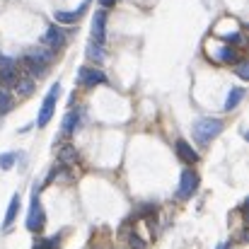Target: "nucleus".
<instances>
[{
    "label": "nucleus",
    "instance_id": "obj_1",
    "mask_svg": "<svg viewBox=\"0 0 249 249\" xmlns=\"http://www.w3.org/2000/svg\"><path fill=\"white\" fill-rule=\"evenodd\" d=\"M53 56H56V53H53L51 49H46V46L32 49V51H27V53H24V58H22V68L27 71V75L39 78V75H44V73L49 71V66H51Z\"/></svg>",
    "mask_w": 249,
    "mask_h": 249
},
{
    "label": "nucleus",
    "instance_id": "obj_2",
    "mask_svg": "<svg viewBox=\"0 0 249 249\" xmlns=\"http://www.w3.org/2000/svg\"><path fill=\"white\" fill-rule=\"evenodd\" d=\"M223 128H225V124H223L220 119H215V116H203V119H198V121L194 124V138H196L198 145H208L213 138H218V136L223 133Z\"/></svg>",
    "mask_w": 249,
    "mask_h": 249
},
{
    "label": "nucleus",
    "instance_id": "obj_3",
    "mask_svg": "<svg viewBox=\"0 0 249 249\" xmlns=\"http://www.w3.org/2000/svg\"><path fill=\"white\" fill-rule=\"evenodd\" d=\"M58 94H61V85H51V89L46 92L44 102H41V109H39V116H36V126L44 128L49 126V121L53 119V111H56V102H58Z\"/></svg>",
    "mask_w": 249,
    "mask_h": 249
},
{
    "label": "nucleus",
    "instance_id": "obj_4",
    "mask_svg": "<svg viewBox=\"0 0 249 249\" xmlns=\"http://www.w3.org/2000/svg\"><path fill=\"white\" fill-rule=\"evenodd\" d=\"M44 223H46V215H44V208H41V201H39V189L34 186L32 203H29V215H27V230L29 232H41Z\"/></svg>",
    "mask_w": 249,
    "mask_h": 249
},
{
    "label": "nucleus",
    "instance_id": "obj_5",
    "mask_svg": "<svg viewBox=\"0 0 249 249\" xmlns=\"http://www.w3.org/2000/svg\"><path fill=\"white\" fill-rule=\"evenodd\" d=\"M196 189H198V174H196L194 169H184V172H181V177H179L177 198L186 201V198H191V196L196 194Z\"/></svg>",
    "mask_w": 249,
    "mask_h": 249
},
{
    "label": "nucleus",
    "instance_id": "obj_6",
    "mask_svg": "<svg viewBox=\"0 0 249 249\" xmlns=\"http://www.w3.org/2000/svg\"><path fill=\"white\" fill-rule=\"evenodd\" d=\"M19 78V63L15 58L0 56V87H10Z\"/></svg>",
    "mask_w": 249,
    "mask_h": 249
},
{
    "label": "nucleus",
    "instance_id": "obj_7",
    "mask_svg": "<svg viewBox=\"0 0 249 249\" xmlns=\"http://www.w3.org/2000/svg\"><path fill=\"white\" fill-rule=\"evenodd\" d=\"M92 41L104 46L107 44V10H97L92 19Z\"/></svg>",
    "mask_w": 249,
    "mask_h": 249
},
{
    "label": "nucleus",
    "instance_id": "obj_8",
    "mask_svg": "<svg viewBox=\"0 0 249 249\" xmlns=\"http://www.w3.org/2000/svg\"><path fill=\"white\" fill-rule=\"evenodd\" d=\"M41 44L56 53L58 49H63V46H66V34H63V32H61L56 24H51V27L44 32V36H41Z\"/></svg>",
    "mask_w": 249,
    "mask_h": 249
},
{
    "label": "nucleus",
    "instance_id": "obj_9",
    "mask_svg": "<svg viewBox=\"0 0 249 249\" xmlns=\"http://www.w3.org/2000/svg\"><path fill=\"white\" fill-rule=\"evenodd\" d=\"M78 80L83 87H97V85H104L107 83V75L102 73V71H97V68H80L78 71Z\"/></svg>",
    "mask_w": 249,
    "mask_h": 249
},
{
    "label": "nucleus",
    "instance_id": "obj_10",
    "mask_svg": "<svg viewBox=\"0 0 249 249\" xmlns=\"http://www.w3.org/2000/svg\"><path fill=\"white\" fill-rule=\"evenodd\" d=\"M174 150H177V158H179L181 162H189V165L198 162V153H196L184 138H179V141L174 143Z\"/></svg>",
    "mask_w": 249,
    "mask_h": 249
},
{
    "label": "nucleus",
    "instance_id": "obj_11",
    "mask_svg": "<svg viewBox=\"0 0 249 249\" xmlns=\"http://www.w3.org/2000/svg\"><path fill=\"white\" fill-rule=\"evenodd\" d=\"M87 2H89V0H85V2L78 7V10H75V12H63V10H56V12H53V19H56V22H61V24H75V22L83 17V12L87 10Z\"/></svg>",
    "mask_w": 249,
    "mask_h": 249
},
{
    "label": "nucleus",
    "instance_id": "obj_12",
    "mask_svg": "<svg viewBox=\"0 0 249 249\" xmlns=\"http://www.w3.org/2000/svg\"><path fill=\"white\" fill-rule=\"evenodd\" d=\"M78 124H80V111H68L66 119H63V124H61V133H63V138H71V136L75 133Z\"/></svg>",
    "mask_w": 249,
    "mask_h": 249
},
{
    "label": "nucleus",
    "instance_id": "obj_13",
    "mask_svg": "<svg viewBox=\"0 0 249 249\" xmlns=\"http://www.w3.org/2000/svg\"><path fill=\"white\" fill-rule=\"evenodd\" d=\"M17 213H19V194H15L10 198V206H7V213H5V220H2V230H10V225L15 223Z\"/></svg>",
    "mask_w": 249,
    "mask_h": 249
},
{
    "label": "nucleus",
    "instance_id": "obj_14",
    "mask_svg": "<svg viewBox=\"0 0 249 249\" xmlns=\"http://www.w3.org/2000/svg\"><path fill=\"white\" fill-rule=\"evenodd\" d=\"M15 92L17 94H32L34 92V78L32 75H19L17 80H15Z\"/></svg>",
    "mask_w": 249,
    "mask_h": 249
},
{
    "label": "nucleus",
    "instance_id": "obj_15",
    "mask_svg": "<svg viewBox=\"0 0 249 249\" xmlns=\"http://www.w3.org/2000/svg\"><path fill=\"white\" fill-rule=\"evenodd\" d=\"M12 107H15V97H12V92H10L7 87H0V116L10 114Z\"/></svg>",
    "mask_w": 249,
    "mask_h": 249
},
{
    "label": "nucleus",
    "instance_id": "obj_16",
    "mask_svg": "<svg viewBox=\"0 0 249 249\" xmlns=\"http://www.w3.org/2000/svg\"><path fill=\"white\" fill-rule=\"evenodd\" d=\"M242 99H245V89H242V87H232V89L228 92V99H225V111H232Z\"/></svg>",
    "mask_w": 249,
    "mask_h": 249
},
{
    "label": "nucleus",
    "instance_id": "obj_17",
    "mask_svg": "<svg viewBox=\"0 0 249 249\" xmlns=\"http://www.w3.org/2000/svg\"><path fill=\"white\" fill-rule=\"evenodd\" d=\"M58 160H61V165H75L78 162V150L73 145H63L58 150Z\"/></svg>",
    "mask_w": 249,
    "mask_h": 249
},
{
    "label": "nucleus",
    "instance_id": "obj_18",
    "mask_svg": "<svg viewBox=\"0 0 249 249\" xmlns=\"http://www.w3.org/2000/svg\"><path fill=\"white\" fill-rule=\"evenodd\" d=\"M218 61L220 63H237L240 61V56H237V51H235V46H223V49H218Z\"/></svg>",
    "mask_w": 249,
    "mask_h": 249
},
{
    "label": "nucleus",
    "instance_id": "obj_19",
    "mask_svg": "<svg viewBox=\"0 0 249 249\" xmlns=\"http://www.w3.org/2000/svg\"><path fill=\"white\" fill-rule=\"evenodd\" d=\"M87 58H89V61H94V63H102V61L107 58V53H104V46H99V44L89 41V46H87Z\"/></svg>",
    "mask_w": 249,
    "mask_h": 249
},
{
    "label": "nucleus",
    "instance_id": "obj_20",
    "mask_svg": "<svg viewBox=\"0 0 249 249\" xmlns=\"http://www.w3.org/2000/svg\"><path fill=\"white\" fill-rule=\"evenodd\" d=\"M15 162H17V155L15 153H2L0 155V169H12Z\"/></svg>",
    "mask_w": 249,
    "mask_h": 249
},
{
    "label": "nucleus",
    "instance_id": "obj_21",
    "mask_svg": "<svg viewBox=\"0 0 249 249\" xmlns=\"http://www.w3.org/2000/svg\"><path fill=\"white\" fill-rule=\"evenodd\" d=\"M34 249H58V237H46V240H39Z\"/></svg>",
    "mask_w": 249,
    "mask_h": 249
},
{
    "label": "nucleus",
    "instance_id": "obj_22",
    "mask_svg": "<svg viewBox=\"0 0 249 249\" xmlns=\"http://www.w3.org/2000/svg\"><path fill=\"white\" fill-rule=\"evenodd\" d=\"M223 41H225V46H237V44H242V34H240V32H235V34H225Z\"/></svg>",
    "mask_w": 249,
    "mask_h": 249
},
{
    "label": "nucleus",
    "instance_id": "obj_23",
    "mask_svg": "<svg viewBox=\"0 0 249 249\" xmlns=\"http://www.w3.org/2000/svg\"><path fill=\"white\" fill-rule=\"evenodd\" d=\"M237 75H240L242 80H249V63L242 61V58L237 61Z\"/></svg>",
    "mask_w": 249,
    "mask_h": 249
},
{
    "label": "nucleus",
    "instance_id": "obj_24",
    "mask_svg": "<svg viewBox=\"0 0 249 249\" xmlns=\"http://www.w3.org/2000/svg\"><path fill=\"white\" fill-rule=\"evenodd\" d=\"M128 242H131V247L133 249H145V242H143L138 235H131V237H128Z\"/></svg>",
    "mask_w": 249,
    "mask_h": 249
},
{
    "label": "nucleus",
    "instance_id": "obj_25",
    "mask_svg": "<svg viewBox=\"0 0 249 249\" xmlns=\"http://www.w3.org/2000/svg\"><path fill=\"white\" fill-rule=\"evenodd\" d=\"M102 2V7H111V5H116L119 0H99Z\"/></svg>",
    "mask_w": 249,
    "mask_h": 249
},
{
    "label": "nucleus",
    "instance_id": "obj_26",
    "mask_svg": "<svg viewBox=\"0 0 249 249\" xmlns=\"http://www.w3.org/2000/svg\"><path fill=\"white\" fill-rule=\"evenodd\" d=\"M218 249H228V245H225V242H223V245H218Z\"/></svg>",
    "mask_w": 249,
    "mask_h": 249
}]
</instances>
